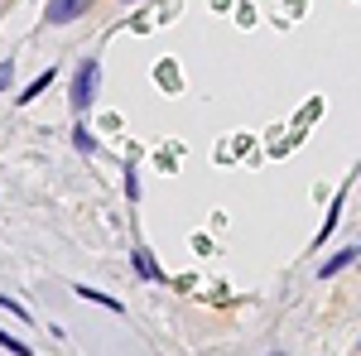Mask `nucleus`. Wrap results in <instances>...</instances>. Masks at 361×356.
Listing matches in <instances>:
<instances>
[{
    "label": "nucleus",
    "instance_id": "obj_5",
    "mask_svg": "<svg viewBox=\"0 0 361 356\" xmlns=\"http://www.w3.org/2000/svg\"><path fill=\"white\" fill-rule=\"evenodd\" d=\"M78 299L97 303V308H111V313H126V308H121V299H111V294H97V289H87V284H78Z\"/></svg>",
    "mask_w": 361,
    "mask_h": 356
},
{
    "label": "nucleus",
    "instance_id": "obj_2",
    "mask_svg": "<svg viewBox=\"0 0 361 356\" xmlns=\"http://www.w3.org/2000/svg\"><path fill=\"white\" fill-rule=\"evenodd\" d=\"M92 10V0H49V25H68Z\"/></svg>",
    "mask_w": 361,
    "mask_h": 356
},
{
    "label": "nucleus",
    "instance_id": "obj_4",
    "mask_svg": "<svg viewBox=\"0 0 361 356\" xmlns=\"http://www.w3.org/2000/svg\"><path fill=\"white\" fill-rule=\"evenodd\" d=\"M357 255H361L357 246H342V250H337V255H328V260H323V270H318V274H323V279H328V274L347 270V265H352V260H357Z\"/></svg>",
    "mask_w": 361,
    "mask_h": 356
},
{
    "label": "nucleus",
    "instance_id": "obj_6",
    "mask_svg": "<svg viewBox=\"0 0 361 356\" xmlns=\"http://www.w3.org/2000/svg\"><path fill=\"white\" fill-rule=\"evenodd\" d=\"M54 78H58V73H44V78H34V82H29L25 92H20V106H25V102H34V97H39V92H44L49 82H54Z\"/></svg>",
    "mask_w": 361,
    "mask_h": 356
},
{
    "label": "nucleus",
    "instance_id": "obj_11",
    "mask_svg": "<svg viewBox=\"0 0 361 356\" xmlns=\"http://www.w3.org/2000/svg\"><path fill=\"white\" fill-rule=\"evenodd\" d=\"M130 5H135V0H130Z\"/></svg>",
    "mask_w": 361,
    "mask_h": 356
},
{
    "label": "nucleus",
    "instance_id": "obj_8",
    "mask_svg": "<svg viewBox=\"0 0 361 356\" xmlns=\"http://www.w3.org/2000/svg\"><path fill=\"white\" fill-rule=\"evenodd\" d=\"M337 212H342V192H337V202H333V212H328V221H323V236H318V241H328V236H333V226H337Z\"/></svg>",
    "mask_w": 361,
    "mask_h": 356
},
{
    "label": "nucleus",
    "instance_id": "obj_12",
    "mask_svg": "<svg viewBox=\"0 0 361 356\" xmlns=\"http://www.w3.org/2000/svg\"><path fill=\"white\" fill-rule=\"evenodd\" d=\"M275 356H279V352H275Z\"/></svg>",
    "mask_w": 361,
    "mask_h": 356
},
{
    "label": "nucleus",
    "instance_id": "obj_9",
    "mask_svg": "<svg viewBox=\"0 0 361 356\" xmlns=\"http://www.w3.org/2000/svg\"><path fill=\"white\" fill-rule=\"evenodd\" d=\"M5 352H10V356H34L25 342H20V337H10V332H5Z\"/></svg>",
    "mask_w": 361,
    "mask_h": 356
},
{
    "label": "nucleus",
    "instance_id": "obj_1",
    "mask_svg": "<svg viewBox=\"0 0 361 356\" xmlns=\"http://www.w3.org/2000/svg\"><path fill=\"white\" fill-rule=\"evenodd\" d=\"M97 82H102V63H97V58H87L82 68H78V78H73V97H68L78 116L92 111V102H97Z\"/></svg>",
    "mask_w": 361,
    "mask_h": 356
},
{
    "label": "nucleus",
    "instance_id": "obj_10",
    "mask_svg": "<svg viewBox=\"0 0 361 356\" xmlns=\"http://www.w3.org/2000/svg\"><path fill=\"white\" fill-rule=\"evenodd\" d=\"M126 192H130V202H135V197H140V178H135V164L126 168Z\"/></svg>",
    "mask_w": 361,
    "mask_h": 356
},
{
    "label": "nucleus",
    "instance_id": "obj_7",
    "mask_svg": "<svg viewBox=\"0 0 361 356\" xmlns=\"http://www.w3.org/2000/svg\"><path fill=\"white\" fill-rule=\"evenodd\" d=\"M73 145H78L82 154H97V140H92V130H87V125H78V130H73Z\"/></svg>",
    "mask_w": 361,
    "mask_h": 356
},
{
    "label": "nucleus",
    "instance_id": "obj_3",
    "mask_svg": "<svg viewBox=\"0 0 361 356\" xmlns=\"http://www.w3.org/2000/svg\"><path fill=\"white\" fill-rule=\"evenodd\" d=\"M130 265H135V274H140V279H164V270L154 265V255H149L145 246H135V255H130Z\"/></svg>",
    "mask_w": 361,
    "mask_h": 356
}]
</instances>
